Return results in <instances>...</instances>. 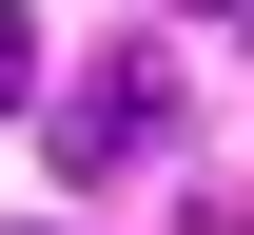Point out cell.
I'll return each instance as SVG.
<instances>
[{
  "label": "cell",
  "mask_w": 254,
  "mask_h": 235,
  "mask_svg": "<svg viewBox=\"0 0 254 235\" xmlns=\"http://www.w3.org/2000/svg\"><path fill=\"white\" fill-rule=\"evenodd\" d=\"M157 118H176V78H157V59H98L39 137H59V176H118V157H157Z\"/></svg>",
  "instance_id": "1"
},
{
  "label": "cell",
  "mask_w": 254,
  "mask_h": 235,
  "mask_svg": "<svg viewBox=\"0 0 254 235\" xmlns=\"http://www.w3.org/2000/svg\"><path fill=\"white\" fill-rule=\"evenodd\" d=\"M20 78H39V20H20V0H0V118H20Z\"/></svg>",
  "instance_id": "2"
}]
</instances>
